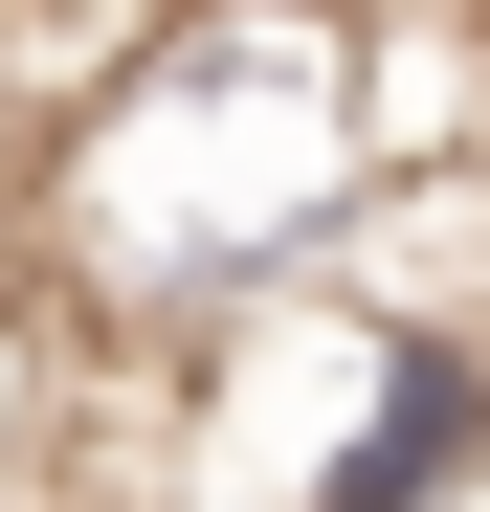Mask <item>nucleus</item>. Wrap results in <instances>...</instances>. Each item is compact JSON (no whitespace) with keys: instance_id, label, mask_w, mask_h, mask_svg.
I'll list each match as a JSON object with an SVG mask.
<instances>
[{"instance_id":"1","label":"nucleus","mask_w":490,"mask_h":512,"mask_svg":"<svg viewBox=\"0 0 490 512\" xmlns=\"http://www.w3.org/2000/svg\"><path fill=\"white\" fill-rule=\"evenodd\" d=\"M357 179H379V134H357V0H156L134 45L67 67L0 245H45V290L90 312L112 357H223L268 290L335 268Z\"/></svg>"},{"instance_id":"2","label":"nucleus","mask_w":490,"mask_h":512,"mask_svg":"<svg viewBox=\"0 0 490 512\" xmlns=\"http://www.w3.org/2000/svg\"><path fill=\"white\" fill-rule=\"evenodd\" d=\"M335 446L290 468V512H468L490 490V312H335Z\"/></svg>"},{"instance_id":"3","label":"nucleus","mask_w":490,"mask_h":512,"mask_svg":"<svg viewBox=\"0 0 490 512\" xmlns=\"http://www.w3.org/2000/svg\"><path fill=\"white\" fill-rule=\"evenodd\" d=\"M90 401H112V334L0 245V512H67V490H90Z\"/></svg>"},{"instance_id":"4","label":"nucleus","mask_w":490,"mask_h":512,"mask_svg":"<svg viewBox=\"0 0 490 512\" xmlns=\"http://www.w3.org/2000/svg\"><path fill=\"white\" fill-rule=\"evenodd\" d=\"M446 23H468V67H490V0H446Z\"/></svg>"}]
</instances>
